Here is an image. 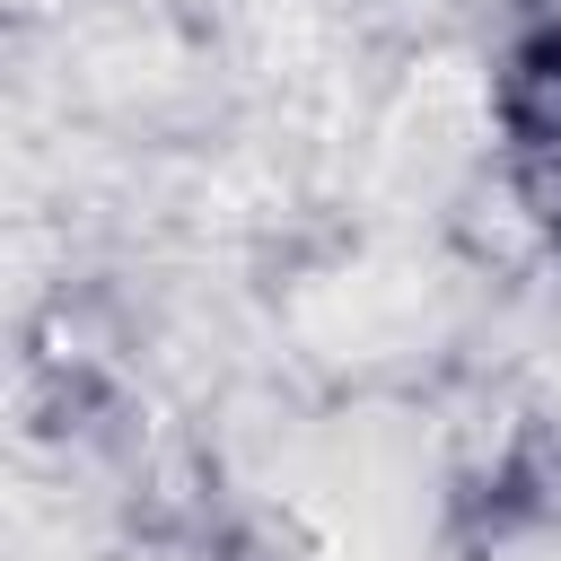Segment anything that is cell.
Wrapping results in <instances>:
<instances>
[{
  "mask_svg": "<svg viewBox=\"0 0 561 561\" xmlns=\"http://www.w3.org/2000/svg\"><path fill=\"white\" fill-rule=\"evenodd\" d=\"M430 316H438V272H421V263H359V272L324 280V289L298 307V324H307L324 351H351V359L403 351Z\"/></svg>",
  "mask_w": 561,
  "mask_h": 561,
  "instance_id": "cell-2",
  "label": "cell"
},
{
  "mask_svg": "<svg viewBox=\"0 0 561 561\" xmlns=\"http://www.w3.org/2000/svg\"><path fill=\"white\" fill-rule=\"evenodd\" d=\"M473 140H482V88H473V70L465 61H430L394 96V114L377 123L368 193L377 202H421V193H438L473 158Z\"/></svg>",
  "mask_w": 561,
  "mask_h": 561,
  "instance_id": "cell-1",
  "label": "cell"
}]
</instances>
